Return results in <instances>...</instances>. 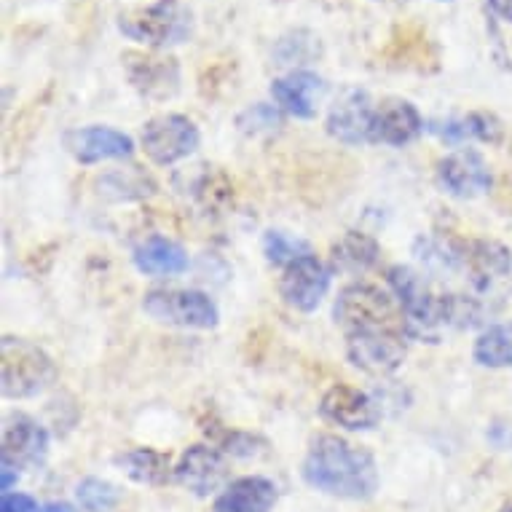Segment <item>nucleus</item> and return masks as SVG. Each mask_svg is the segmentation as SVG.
Returning <instances> with one entry per match:
<instances>
[{
	"label": "nucleus",
	"instance_id": "nucleus-25",
	"mask_svg": "<svg viewBox=\"0 0 512 512\" xmlns=\"http://www.w3.org/2000/svg\"><path fill=\"white\" fill-rule=\"evenodd\" d=\"M472 360L483 368H512V325H488L472 344Z\"/></svg>",
	"mask_w": 512,
	"mask_h": 512
},
{
	"label": "nucleus",
	"instance_id": "nucleus-2",
	"mask_svg": "<svg viewBox=\"0 0 512 512\" xmlns=\"http://www.w3.org/2000/svg\"><path fill=\"white\" fill-rule=\"evenodd\" d=\"M333 319L346 336L373 333V330L405 333L403 309H400L395 295L384 287L370 285V282L346 285L333 303Z\"/></svg>",
	"mask_w": 512,
	"mask_h": 512
},
{
	"label": "nucleus",
	"instance_id": "nucleus-32",
	"mask_svg": "<svg viewBox=\"0 0 512 512\" xmlns=\"http://www.w3.org/2000/svg\"><path fill=\"white\" fill-rule=\"evenodd\" d=\"M486 440L496 451H512V424L510 421H494L486 432Z\"/></svg>",
	"mask_w": 512,
	"mask_h": 512
},
{
	"label": "nucleus",
	"instance_id": "nucleus-8",
	"mask_svg": "<svg viewBox=\"0 0 512 512\" xmlns=\"http://www.w3.org/2000/svg\"><path fill=\"white\" fill-rule=\"evenodd\" d=\"M346 357L368 376L384 378L403 368L408 357V336L397 330H373L346 336Z\"/></svg>",
	"mask_w": 512,
	"mask_h": 512
},
{
	"label": "nucleus",
	"instance_id": "nucleus-22",
	"mask_svg": "<svg viewBox=\"0 0 512 512\" xmlns=\"http://www.w3.org/2000/svg\"><path fill=\"white\" fill-rule=\"evenodd\" d=\"M113 464L124 472L126 478L135 480L140 486H164V483H169V478H175V464H172L169 454L156 451V448H145V445L118 454Z\"/></svg>",
	"mask_w": 512,
	"mask_h": 512
},
{
	"label": "nucleus",
	"instance_id": "nucleus-26",
	"mask_svg": "<svg viewBox=\"0 0 512 512\" xmlns=\"http://www.w3.org/2000/svg\"><path fill=\"white\" fill-rule=\"evenodd\" d=\"M319 54H322V43L309 30H290V33L279 38L274 51H271L274 65L293 70H303V65H311Z\"/></svg>",
	"mask_w": 512,
	"mask_h": 512
},
{
	"label": "nucleus",
	"instance_id": "nucleus-20",
	"mask_svg": "<svg viewBox=\"0 0 512 512\" xmlns=\"http://www.w3.org/2000/svg\"><path fill=\"white\" fill-rule=\"evenodd\" d=\"M432 132L445 145H454V148H462L467 143L499 145L504 140L502 118L488 110H472L467 116L448 118L440 126H432Z\"/></svg>",
	"mask_w": 512,
	"mask_h": 512
},
{
	"label": "nucleus",
	"instance_id": "nucleus-17",
	"mask_svg": "<svg viewBox=\"0 0 512 512\" xmlns=\"http://www.w3.org/2000/svg\"><path fill=\"white\" fill-rule=\"evenodd\" d=\"M512 274V252L496 239H470L464 258V277L478 295L491 293Z\"/></svg>",
	"mask_w": 512,
	"mask_h": 512
},
{
	"label": "nucleus",
	"instance_id": "nucleus-19",
	"mask_svg": "<svg viewBox=\"0 0 512 512\" xmlns=\"http://www.w3.org/2000/svg\"><path fill=\"white\" fill-rule=\"evenodd\" d=\"M279 499L274 480L263 475H247L228 483L212 502V512H271Z\"/></svg>",
	"mask_w": 512,
	"mask_h": 512
},
{
	"label": "nucleus",
	"instance_id": "nucleus-1",
	"mask_svg": "<svg viewBox=\"0 0 512 512\" xmlns=\"http://www.w3.org/2000/svg\"><path fill=\"white\" fill-rule=\"evenodd\" d=\"M303 480L322 494L368 502L378 491V464L368 448L338 435H317L301 464Z\"/></svg>",
	"mask_w": 512,
	"mask_h": 512
},
{
	"label": "nucleus",
	"instance_id": "nucleus-31",
	"mask_svg": "<svg viewBox=\"0 0 512 512\" xmlns=\"http://www.w3.org/2000/svg\"><path fill=\"white\" fill-rule=\"evenodd\" d=\"M43 507H38L30 494H19V491H11V494H3L0 499V512H41Z\"/></svg>",
	"mask_w": 512,
	"mask_h": 512
},
{
	"label": "nucleus",
	"instance_id": "nucleus-15",
	"mask_svg": "<svg viewBox=\"0 0 512 512\" xmlns=\"http://www.w3.org/2000/svg\"><path fill=\"white\" fill-rule=\"evenodd\" d=\"M46 454H49V432L43 424H38L27 413L6 416L0 462L25 470V467H38L46 459Z\"/></svg>",
	"mask_w": 512,
	"mask_h": 512
},
{
	"label": "nucleus",
	"instance_id": "nucleus-36",
	"mask_svg": "<svg viewBox=\"0 0 512 512\" xmlns=\"http://www.w3.org/2000/svg\"><path fill=\"white\" fill-rule=\"evenodd\" d=\"M496 512H512V502L502 504V507H499V510H496Z\"/></svg>",
	"mask_w": 512,
	"mask_h": 512
},
{
	"label": "nucleus",
	"instance_id": "nucleus-5",
	"mask_svg": "<svg viewBox=\"0 0 512 512\" xmlns=\"http://www.w3.org/2000/svg\"><path fill=\"white\" fill-rule=\"evenodd\" d=\"M143 311L153 322L183 330H215L218 303L202 290H151L143 295Z\"/></svg>",
	"mask_w": 512,
	"mask_h": 512
},
{
	"label": "nucleus",
	"instance_id": "nucleus-3",
	"mask_svg": "<svg viewBox=\"0 0 512 512\" xmlns=\"http://www.w3.org/2000/svg\"><path fill=\"white\" fill-rule=\"evenodd\" d=\"M118 33L151 49L180 46L194 33V14L183 0H153L118 14Z\"/></svg>",
	"mask_w": 512,
	"mask_h": 512
},
{
	"label": "nucleus",
	"instance_id": "nucleus-37",
	"mask_svg": "<svg viewBox=\"0 0 512 512\" xmlns=\"http://www.w3.org/2000/svg\"><path fill=\"white\" fill-rule=\"evenodd\" d=\"M440 3H445V0H440Z\"/></svg>",
	"mask_w": 512,
	"mask_h": 512
},
{
	"label": "nucleus",
	"instance_id": "nucleus-7",
	"mask_svg": "<svg viewBox=\"0 0 512 512\" xmlns=\"http://www.w3.org/2000/svg\"><path fill=\"white\" fill-rule=\"evenodd\" d=\"M121 62H124L126 81L143 100L164 102L180 92L183 73L175 57L156 54V51H126Z\"/></svg>",
	"mask_w": 512,
	"mask_h": 512
},
{
	"label": "nucleus",
	"instance_id": "nucleus-13",
	"mask_svg": "<svg viewBox=\"0 0 512 512\" xmlns=\"http://www.w3.org/2000/svg\"><path fill=\"white\" fill-rule=\"evenodd\" d=\"M228 456L220 448L212 445L196 443L191 448H185L180 459L175 464V483L183 486L188 494L199 496H212L220 491V486L228 478Z\"/></svg>",
	"mask_w": 512,
	"mask_h": 512
},
{
	"label": "nucleus",
	"instance_id": "nucleus-12",
	"mask_svg": "<svg viewBox=\"0 0 512 512\" xmlns=\"http://www.w3.org/2000/svg\"><path fill=\"white\" fill-rule=\"evenodd\" d=\"M319 413L322 419L341 429L368 432V429H376L381 421V403L362 389L336 384L319 400Z\"/></svg>",
	"mask_w": 512,
	"mask_h": 512
},
{
	"label": "nucleus",
	"instance_id": "nucleus-35",
	"mask_svg": "<svg viewBox=\"0 0 512 512\" xmlns=\"http://www.w3.org/2000/svg\"><path fill=\"white\" fill-rule=\"evenodd\" d=\"M41 512H78V507H73L68 502H49Z\"/></svg>",
	"mask_w": 512,
	"mask_h": 512
},
{
	"label": "nucleus",
	"instance_id": "nucleus-24",
	"mask_svg": "<svg viewBox=\"0 0 512 512\" xmlns=\"http://www.w3.org/2000/svg\"><path fill=\"white\" fill-rule=\"evenodd\" d=\"M416 255L432 271H464L467 242L456 236H419Z\"/></svg>",
	"mask_w": 512,
	"mask_h": 512
},
{
	"label": "nucleus",
	"instance_id": "nucleus-34",
	"mask_svg": "<svg viewBox=\"0 0 512 512\" xmlns=\"http://www.w3.org/2000/svg\"><path fill=\"white\" fill-rule=\"evenodd\" d=\"M17 480H19L17 467L0 462V491H3V494H11V488L17 486Z\"/></svg>",
	"mask_w": 512,
	"mask_h": 512
},
{
	"label": "nucleus",
	"instance_id": "nucleus-29",
	"mask_svg": "<svg viewBox=\"0 0 512 512\" xmlns=\"http://www.w3.org/2000/svg\"><path fill=\"white\" fill-rule=\"evenodd\" d=\"M76 499L84 512H113L121 502V491L110 480L84 478L76 486Z\"/></svg>",
	"mask_w": 512,
	"mask_h": 512
},
{
	"label": "nucleus",
	"instance_id": "nucleus-30",
	"mask_svg": "<svg viewBox=\"0 0 512 512\" xmlns=\"http://www.w3.org/2000/svg\"><path fill=\"white\" fill-rule=\"evenodd\" d=\"M220 451L231 459H258L261 454H266V443L250 432H223Z\"/></svg>",
	"mask_w": 512,
	"mask_h": 512
},
{
	"label": "nucleus",
	"instance_id": "nucleus-27",
	"mask_svg": "<svg viewBox=\"0 0 512 512\" xmlns=\"http://www.w3.org/2000/svg\"><path fill=\"white\" fill-rule=\"evenodd\" d=\"M263 255L274 266H290L298 258H306V255H314V252H311V244L301 236L271 228V231L263 234Z\"/></svg>",
	"mask_w": 512,
	"mask_h": 512
},
{
	"label": "nucleus",
	"instance_id": "nucleus-10",
	"mask_svg": "<svg viewBox=\"0 0 512 512\" xmlns=\"http://www.w3.org/2000/svg\"><path fill=\"white\" fill-rule=\"evenodd\" d=\"M62 145L84 167L102 164V161L132 159V153H135V140L132 137L121 132V129H113V126L105 124L70 129L62 137Z\"/></svg>",
	"mask_w": 512,
	"mask_h": 512
},
{
	"label": "nucleus",
	"instance_id": "nucleus-28",
	"mask_svg": "<svg viewBox=\"0 0 512 512\" xmlns=\"http://www.w3.org/2000/svg\"><path fill=\"white\" fill-rule=\"evenodd\" d=\"M236 126L247 137L274 135V132H279L285 126V113L277 105H269V102H255V105H247L236 116Z\"/></svg>",
	"mask_w": 512,
	"mask_h": 512
},
{
	"label": "nucleus",
	"instance_id": "nucleus-18",
	"mask_svg": "<svg viewBox=\"0 0 512 512\" xmlns=\"http://www.w3.org/2000/svg\"><path fill=\"white\" fill-rule=\"evenodd\" d=\"M325 92V81L311 70H290L271 81V97L282 113L301 121L317 116V100Z\"/></svg>",
	"mask_w": 512,
	"mask_h": 512
},
{
	"label": "nucleus",
	"instance_id": "nucleus-9",
	"mask_svg": "<svg viewBox=\"0 0 512 512\" xmlns=\"http://www.w3.org/2000/svg\"><path fill=\"white\" fill-rule=\"evenodd\" d=\"M330 282H333V269L328 263L319 261L317 255H306L285 266L279 277V295L290 309L311 314L330 293Z\"/></svg>",
	"mask_w": 512,
	"mask_h": 512
},
{
	"label": "nucleus",
	"instance_id": "nucleus-16",
	"mask_svg": "<svg viewBox=\"0 0 512 512\" xmlns=\"http://www.w3.org/2000/svg\"><path fill=\"white\" fill-rule=\"evenodd\" d=\"M424 135V118L411 100L389 97L378 102L370 126V143L389 145V148H405L416 143Z\"/></svg>",
	"mask_w": 512,
	"mask_h": 512
},
{
	"label": "nucleus",
	"instance_id": "nucleus-33",
	"mask_svg": "<svg viewBox=\"0 0 512 512\" xmlns=\"http://www.w3.org/2000/svg\"><path fill=\"white\" fill-rule=\"evenodd\" d=\"M486 6L491 11V17L512 25V0H486Z\"/></svg>",
	"mask_w": 512,
	"mask_h": 512
},
{
	"label": "nucleus",
	"instance_id": "nucleus-14",
	"mask_svg": "<svg viewBox=\"0 0 512 512\" xmlns=\"http://www.w3.org/2000/svg\"><path fill=\"white\" fill-rule=\"evenodd\" d=\"M376 105L370 100L365 89L349 86L338 94L336 102L330 105L325 129L333 140L344 145H365L370 143V126H373Z\"/></svg>",
	"mask_w": 512,
	"mask_h": 512
},
{
	"label": "nucleus",
	"instance_id": "nucleus-4",
	"mask_svg": "<svg viewBox=\"0 0 512 512\" xmlns=\"http://www.w3.org/2000/svg\"><path fill=\"white\" fill-rule=\"evenodd\" d=\"M57 381V365L41 346L27 338L0 341V392L6 400H30Z\"/></svg>",
	"mask_w": 512,
	"mask_h": 512
},
{
	"label": "nucleus",
	"instance_id": "nucleus-21",
	"mask_svg": "<svg viewBox=\"0 0 512 512\" xmlns=\"http://www.w3.org/2000/svg\"><path fill=\"white\" fill-rule=\"evenodd\" d=\"M135 266L140 274L153 279L180 277L188 269V252L167 236H148L135 250Z\"/></svg>",
	"mask_w": 512,
	"mask_h": 512
},
{
	"label": "nucleus",
	"instance_id": "nucleus-6",
	"mask_svg": "<svg viewBox=\"0 0 512 512\" xmlns=\"http://www.w3.org/2000/svg\"><path fill=\"white\" fill-rule=\"evenodd\" d=\"M202 143L199 126L183 113H161L145 121L143 132H140V145H143L145 156L159 164V167H172L177 161L188 159L196 153Z\"/></svg>",
	"mask_w": 512,
	"mask_h": 512
},
{
	"label": "nucleus",
	"instance_id": "nucleus-23",
	"mask_svg": "<svg viewBox=\"0 0 512 512\" xmlns=\"http://www.w3.org/2000/svg\"><path fill=\"white\" fill-rule=\"evenodd\" d=\"M381 261V244L365 231H346L330 247V269L341 274H365Z\"/></svg>",
	"mask_w": 512,
	"mask_h": 512
},
{
	"label": "nucleus",
	"instance_id": "nucleus-11",
	"mask_svg": "<svg viewBox=\"0 0 512 512\" xmlns=\"http://www.w3.org/2000/svg\"><path fill=\"white\" fill-rule=\"evenodd\" d=\"M437 185L448 196L467 202V199L486 196L494 185V175L488 169V161L478 151L459 148L437 164Z\"/></svg>",
	"mask_w": 512,
	"mask_h": 512
}]
</instances>
